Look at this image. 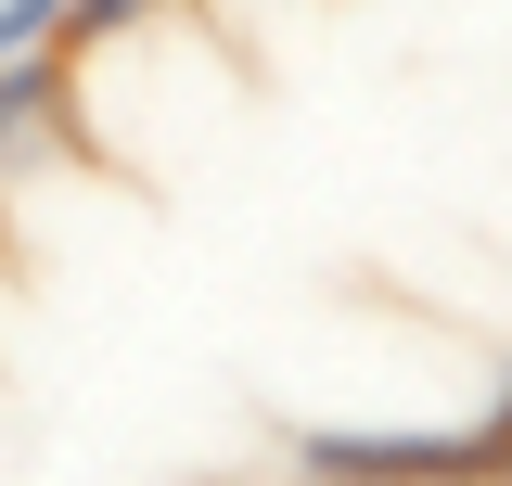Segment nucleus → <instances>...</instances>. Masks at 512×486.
<instances>
[{
  "mask_svg": "<svg viewBox=\"0 0 512 486\" xmlns=\"http://www.w3.org/2000/svg\"><path fill=\"white\" fill-rule=\"evenodd\" d=\"M308 474H461V461H500V423L474 435H384V423H295L282 435Z\"/></svg>",
  "mask_w": 512,
  "mask_h": 486,
  "instance_id": "obj_1",
  "label": "nucleus"
},
{
  "mask_svg": "<svg viewBox=\"0 0 512 486\" xmlns=\"http://www.w3.org/2000/svg\"><path fill=\"white\" fill-rule=\"evenodd\" d=\"M39 141H77V64L0 52V180H26V167H39Z\"/></svg>",
  "mask_w": 512,
  "mask_h": 486,
  "instance_id": "obj_2",
  "label": "nucleus"
},
{
  "mask_svg": "<svg viewBox=\"0 0 512 486\" xmlns=\"http://www.w3.org/2000/svg\"><path fill=\"white\" fill-rule=\"evenodd\" d=\"M0 52H64V0H0Z\"/></svg>",
  "mask_w": 512,
  "mask_h": 486,
  "instance_id": "obj_3",
  "label": "nucleus"
},
{
  "mask_svg": "<svg viewBox=\"0 0 512 486\" xmlns=\"http://www.w3.org/2000/svg\"><path fill=\"white\" fill-rule=\"evenodd\" d=\"M141 13H167V0H64V39H116V26H141Z\"/></svg>",
  "mask_w": 512,
  "mask_h": 486,
  "instance_id": "obj_4",
  "label": "nucleus"
}]
</instances>
